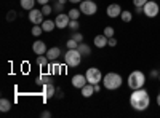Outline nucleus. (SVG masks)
<instances>
[{
	"mask_svg": "<svg viewBox=\"0 0 160 118\" xmlns=\"http://www.w3.org/2000/svg\"><path fill=\"white\" fill-rule=\"evenodd\" d=\"M130 106L135 110H138V112H144L146 109L151 106V96H149V93L144 88L133 89V93L130 96Z\"/></svg>",
	"mask_w": 160,
	"mask_h": 118,
	"instance_id": "nucleus-1",
	"label": "nucleus"
},
{
	"mask_svg": "<svg viewBox=\"0 0 160 118\" xmlns=\"http://www.w3.org/2000/svg\"><path fill=\"white\" fill-rule=\"evenodd\" d=\"M122 83H123V78L115 72H109V73H106L102 77V85H104L106 89H111V91L118 89L120 86H122Z\"/></svg>",
	"mask_w": 160,
	"mask_h": 118,
	"instance_id": "nucleus-2",
	"label": "nucleus"
},
{
	"mask_svg": "<svg viewBox=\"0 0 160 118\" xmlns=\"http://www.w3.org/2000/svg\"><path fill=\"white\" fill-rule=\"evenodd\" d=\"M128 88L130 89H139V88H144L146 85V75L141 72V70H135L128 75Z\"/></svg>",
	"mask_w": 160,
	"mask_h": 118,
	"instance_id": "nucleus-3",
	"label": "nucleus"
},
{
	"mask_svg": "<svg viewBox=\"0 0 160 118\" xmlns=\"http://www.w3.org/2000/svg\"><path fill=\"white\" fill-rule=\"evenodd\" d=\"M82 54H80V51L77 48L74 50H68L66 51V54H64V62L66 65H69V67H77V65L82 62Z\"/></svg>",
	"mask_w": 160,
	"mask_h": 118,
	"instance_id": "nucleus-4",
	"label": "nucleus"
},
{
	"mask_svg": "<svg viewBox=\"0 0 160 118\" xmlns=\"http://www.w3.org/2000/svg\"><path fill=\"white\" fill-rule=\"evenodd\" d=\"M142 11L146 18H155L160 13V7L157 3V0H148V3L142 7Z\"/></svg>",
	"mask_w": 160,
	"mask_h": 118,
	"instance_id": "nucleus-5",
	"label": "nucleus"
},
{
	"mask_svg": "<svg viewBox=\"0 0 160 118\" xmlns=\"http://www.w3.org/2000/svg\"><path fill=\"white\" fill-rule=\"evenodd\" d=\"M87 82L91 85H98L99 82H102V73L98 67H90L87 70Z\"/></svg>",
	"mask_w": 160,
	"mask_h": 118,
	"instance_id": "nucleus-6",
	"label": "nucleus"
},
{
	"mask_svg": "<svg viewBox=\"0 0 160 118\" xmlns=\"http://www.w3.org/2000/svg\"><path fill=\"white\" fill-rule=\"evenodd\" d=\"M80 11H82L83 15L91 16L98 11V5L93 2V0H83V2H80Z\"/></svg>",
	"mask_w": 160,
	"mask_h": 118,
	"instance_id": "nucleus-7",
	"label": "nucleus"
},
{
	"mask_svg": "<svg viewBox=\"0 0 160 118\" xmlns=\"http://www.w3.org/2000/svg\"><path fill=\"white\" fill-rule=\"evenodd\" d=\"M43 13H42V10H37V8H34V10H31L29 11V21L32 22V24H42L45 19H43Z\"/></svg>",
	"mask_w": 160,
	"mask_h": 118,
	"instance_id": "nucleus-8",
	"label": "nucleus"
},
{
	"mask_svg": "<svg viewBox=\"0 0 160 118\" xmlns=\"http://www.w3.org/2000/svg\"><path fill=\"white\" fill-rule=\"evenodd\" d=\"M55 22H56V27L64 29V27H69L71 18H69V15H64V13H58V16H56Z\"/></svg>",
	"mask_w": 160,
	"mask_h": 118,
	"instance_id": "nucleus-9",
	"label": "nucleus"
},
{
	"mask_svg": "<svg viewBox=\"0 0 160 118\" xmlns=\"http://www.w3.org/2000/svg\"><path fill=\"white\" fill-rule=\"evenodd\" d=\"M122 7H120L118 3H111L108 8H106V13H108L109 18H118L120 15H122Z\"/></svg>",
	"mask_w": 160,
	"mask_h": 118,
	"instance_id": "nucleus-10",
	"label": "nucleus"
},
{
	"mask_svg": "<svg viewBox=\"0 0 160 118\" xmlns=\"http://www.w3.org/2000/svg\"><path fill=\"white\" fill-rule=\"evenodd\" d=\"M87 75H82V73H77L72 77V86L74 88H78V89H82L85 85H87Z\"/></svg>",
	"mask_w": 160,
	"mask_h": 118,
	"instance_id": "nucleus-11",
	"label": "nucleus"
},
{
	"mask_svg": "<svg viewBox=\"0 0 160 118\" xmlns=\"http://www.w3.org/2000/svg\"><path fill=\"white\" fill-rule=\"evenodd\" d=\"M32 51L37 54V56H40V54H47V45H45V42H42V40H37L34 45H32Z\"/></svg>",
	"mask_w": 160,
	"mask_h": 118,
	"instance_id": "nucleus-12",
	"label": "nucleus"
},
{
	"mask_svg": "<svg viewBox=\"0 0 160 118\" xmlns=\"http://www.w3.org/2000/svg\"><path fill=\"white\" fill-rule=\"evenodd\" d=\"M108 40H109V38L106 37L104 34H101V35H96V37H95L93 43H95L96 48H104V46H108Z\"/></svg>",
	"mask_w": 160,
	"mask_h": 118,
	"instance_id": "nucleus-13",
	"label": "nucleus"
},
{
	"mask_svg": "<svg viewBox=\"0 0 160 118\" xmlns=\"http://www.w3.org/2000/svg\"><path fill=\"white\" fill-rule=\"evenodd\" d=\"M55 93H56V88L53 86V83H47V85H43V96H45V99L53 97V96H55Z\"/></svg>",
	"mask_w": 160,
	"mask_h": 118,
	"instance_id": "nucleus-14",
	"label": "nucleus"
},
{
	"mask_svg": "<svg viewBox=\"0 0 160 118\" xmlns=\"http://www.w3.org/2000/svg\"><path fill=\"white\" fill-rule=\"evenodd\" d=\"M59 56H61V50H59L58 46H53V48H50V50L47 51V58H48L50 61H56Z\"/></svg>",
	"mask_w": 160,
	"mask_h": 118,
	"instance_id": "nucleus-15",
	"label": "nucleus"
},
{
	"mask_svg": "<svg viewBox=\"0 0 160 118\" xmlns=\"http://www.w3.org/2000/svg\"><path fill=\"white\" fill-rule=\"evenodd\" d=\"M93 94H95V85L87 83V85L82 88V96H83V97H91Z\"/></svg>",
	"mask_w": 160,
	"mask_h": 118,
	"instance_id": "nucleus-16",
	"label": "nucleus"
},
{
	"mask_svg": "<svg viewBox=\"0 0 160 118\" xmlns=\"http://www.w3.org/2000/svg\"><path fill=\"white\" fill-rule=\"evenodd\" d=\"M35 83L40 85V86H43V85H47V83H51V77L47 75V73H42V75H38V77L35 78Z\"/></svg>",
	"mask_w": 160,
	"mask_h": 118,
	"instance_id": "nucleus-17",
	"label": "nucleus"
},
{
	"mask_svg": "<svg viewBox=\"0 0 160 118\" xmlns=\"http://www.w3.org/2000/svg\"><path fill=\"white\" fill-rule=\"evenodd\" d=\"M55 27H56V22H55V21L45 19V21L42 22V29H43V32H51V31H55Z\"/></svg>",
	"mask_w": 160,
	"mask_h": 118,
	"instance_id": "nucleus-18",
	"label": "nucleus"
},
{
	"mask_svg": "<svg viewBox=\"0 0 160 118\" xmlns=\"http://www.w3.org/2000/svg\"><path fill=\"white\" fill-rule=\"evenodd\" d=\"M77 50L80 51V54H82V56H90V54H91V48H90L87 43H78Z\"/></svg>",
	"mask_w": 160,
	"mask_h": 118,
	"instance_id": "nucleus-19",
	"label": "nucleus"
},
{
	"mask_svg": "<svg viewBox=\"0 0 160 118\" xmlns=\"http://www.w3.org/2000/svg\"><path fill=\"white\" fill-rule=\"evenodd\" d=\"M35 2H37V0H21V7H22V10L31 11V10H34Z\"/></svg>",
	"mask_w": 160,
	"mask_h": 118,
	"instance_id": "nucleus-20",
	"label": "nucleus"
},
{
	"mask_svg": "<svg viewBox=\"0 0 160 118\" xmlns=\"http://www.w3.org/2000/svg\"><path fill=\"white\" fill-rule=\"evenodd\" d=\"M37 65H38V67H47V65H50L48 62H50V59L45 56V54H40L38 58H37Z\"/></svg>",
	"mask_w": 160,
	"mask_h": 118,
	"instance_id": "nucleus-21",
	"label": "nucleus"
},
{
	"mask_svg": "<svg viewBox=\"0 0 160 118\" xmlns=\"http://www.w3.org/2000/svg\"><path fill=\"white\" fill-rule=\"evenodd\" d=\"M10 109H11V102L3 97L2 101H0V110L2 112H10Z\"/></svg>",
	"mask_w": 160,
	"mask_h": 118,
	"instance_id": "nucleus-22",
	"label": "nucleus"
},
{
	"mask_svg": "<svg viewBox=\"0 0 160 118\" xmlns=\"http://www.w3.org/2000/svg\"><path fill=\"white\" fill-rule=\"evenodd\" d=\"M120 19H122L123 22H130V21L133 19V13L128 11V10H123V11H122V15H120Z\"/></svg>",
	"mask_w": 160,
	"mask_h": 118,
	"instance_id": "nucleus-23",
	"label": "nucleus"
},
{
	"mask_svg": "<svg viewBox=\"0 0 160 118\" xmlns=\"http://www.w3.org/2000/svg\"><path fill=\"white\" fill-rule=\"evenodd\" d=\"M32 35L34 37H38V35H42L43 34V29H42V24H34V27H32Z\"/></svg>",
	"mask_w": 160,
	"mask_h": 118,
	"instance_id": "nucleus-24",
	"label": "nucleus"
},
{
	"mask_svg": "<svg viewBox=\"0 0 160 118\" xmlns=\"http://www.w3.org/2000/svg\"><path fill=\"white\" fill-rule=\"evenodd\" d=\"M80 13H82V11H80V8H72V10H69L68 15H69V18H71V19H78Z\"/></svg>",
	"mask_w": 160,
	"mask_h": 118,
	"instance_id": "nucleus-25",
	"label": "nucleus"
},
{
	"mask_svg": "<svg viewBox=\"0 0 160 118\" xmlns=\"http://www.w3.org/2000/svg\"><path fill=\"white\" fill-rule=\"evenodd\" d=\"M16 16H18V13H16L15 10H10V11L7 13V21H8V22L15 21V19H16Z\"/></svg>",
	"mask_w": 160,
	"mask_h": 118,
	"instance_id": "nucleus-26",
	"label": "nucleus"
},
{
	"mask_svg": "<svg viewBox=\"0 0 160 118\" xmlns=\"http://www.w3.org/2000/svg\"><path fill=\"white\" fill-rule=\"evenodd\" d=\"M50 69H51V72H53V73H61V70H62L64 67L55 62V64H51V65H50Z\"/></svg>",
	"mask_w": 160,
	"mask_h": 118,
	"instance_id": "nucleus-27",
	"label": "nucleus"
},
{
	"mask_svg": "<svg viewBox=\"0 0 160 118\" xmlns=\"http://www.w3.org/2000/svg\"><path fill=\"white\" fill-rule=\"evenodd\" d=\"M78 27H80V22L77 21V19H71V22H69V29L71 31H78Z\"/></svg>",
	"mask_w": 160,
	"mask_h": 118,
	"instance_id": "nucleus-28",
	"label": "nucleus"
},
{
	"mask_svg": "<svg viewBox=\"0 0 160 118\" xmlns=\"http://www.w3.org/2000/svg\"><path fill=\"white\" fill-rule=\"evenodd\" d=\"M108 38H111V37H114V27H111V26H108V27H104V32H102Z\"/></svg>",
	"mask_w": 160,
	"mask_h": 118,
	"instance_id": "nucleus-29",
	"label": "nucleus"
},
{
	"mask_svg": "<svg viewBox=\"0 0 160 118\" xmlns=\"http://www.w3.org/2000/svg\"><path fill=\"white\" fill-rule=\"evenodd\" d=\"M72 38L75 42H78V43H82L83 42V35L80 34V32H74V35H72Z\"/></svg>",
	"mask_w": 160,
	"mask_h": 118,
	"instance_id": "nucleus-30",
	"label": "nucleus"
},
{
	"mask_svg": "<svg viewBox=\"0 0 160 118\" xmlns=\"http://www.w3.org/2000/svg\"><path fill=\"white\" fill-rule=\"evenodd\" d=\"M51 11H53V8H51V7H50L48 3L42 7V13H43V15H45V16H48V15H50V13H51Z\"/></svg>",
	"mask_w": 160,
	"mask_h": 118,
	"instance_id": "nucleus-31",
	"label": "nucleus"
},
{
	"mask_svg": "<svg viewBox=\"0 0 160 118\" xmlns=\"http://www.w3.org/2000/svg\"><path fill=\"white\" fill-rule=\"evenodd\" d=\"M66 45H68V48H69V50H74V48H77V46H78V42H75L74 38H71V40H69L68 43H66Z\"/></svg>",
	"mask_w": 160,
	"mask_h": 118,
	"instance_id": "nucleus-32",
	"label": "nucleus"
},
{
	"mask_svg": "<svg viewBox=\"0 0 160 118\" xmlns=\"http://www.w3.org/2000/svg\"><path fill=\"white\" fill-rule=\"evenodd\" d=\"M148 3V0H133V5L135 7H144Z\"/></svg>",
	"mask_w": 160,
	"mask_h": 118,
	"instance_id": "nucleus-33",
	"label": "nucleus"
},
{
	"mask_svg": "<svg viewBox=\"0 0 160 118\" xmlns=\"http://www.w3.org/2000/svg\"><path fill=\"white\" fill-rule=\"evenodd\" d=\"M108 46H111V48L117 46V40H115V37H111L109 40H108Z\"/></svg>",
	"mask_w": 160,
	"mask_h": 118,
	"instance_id": "nucleus-34",
	"label": "nucleus"
},
{
	"mask_svg": "<svg viewBox=\"0 0 160 118\" xmlns=\"http://www.w3.org/2000/svg\"><path fill=\"white\" fill-rule=\"evenodd\" d=\"M55 97H58V99H62V97H64V93H62V89H56V93H55Z\"/></svg>",
	"mask_w": 160,
	"mask_h": 118,
	"instance_id": "nucleus-35",
	"label": "nucleus"
},
{
	"mask_svg": "<svg viewBox=\"0 0 160 118\" xmlns=\"http://www.w3.org/2000/svg\"><path fill=\"white\" fill-rule=\"evenodd\" d=\"M62 8H64V5H61V3H58V2H56V5H55V8H53V10L58 11V13H61V11H62Z\"/></svg>",
	"mask_w": 160,
	"mask_h": 118,
	"instance_id": "nucleus-36",
	"label": "nucleus"
},
{
	"mask_svg": "<svg viewBox=\"0 0 160 118\" xmlns=\"http://www.w3.org/2000/svg\"><path fill=\"white\" fill-rule=\"evenodd\" d=\"M158 70H151V77H154V78H158Z\"/></svg>",
	"mask_w": 160,
	"mask_h": 118,
	"instance_id": "nucleus-37",
	"label": "nucleus"
},
{
	"mask_svg": "<svg viewBox=\"0 0 160 118\" xmlns=\"http://www.w3.org/2000/svg\"><path fill=\"white\" fill-rule=\"evenodd\" d=\"M42 116H43V118H50V116H51V113H50L48 110H45V112H42Z\"/></svg>",
	"mask_w": 160,
	"mask_h": 118,
	"instance_id": "nucleus-38",
	"label": "nucleus"
},
{
	"mask_svg": "<svg viewBox=\"0 0 160 118\" xmlns=\"http://www.w3.org/2000/svg\"><path fill=\"white\" fill-rule=\"evenodd\" d=\"M48 2H50V0H37V3H38V5H47Z\"/></svg>",
	"mask_w": 160,
	"mask_h": 118,
	"instance_id": "nucleus-39",
	"label": "nucleus"
},
{
	"mask_svg": "<svg viewBox=\"0 0 160 118\" xmlns=\"http://www.w3.org/2000/svg\"><path fill=\"white\" fill-rule=\"evenodd\" d=\"M99 91H101V86L98 83V85H95V93H99Z\"/></svg>",
	"mask_w": 160,
	"mask_h": 118,
	"instance_id": "nucleus-40",
	"label": "nucleus"
},
{
	"mask_svg": "<svg viewBox=\"0 0 160 118\" xmlns=\"http://www.w3.org/2000/svg\"><path fill=\"white\" fill-rule=\"evenodd\" d=\"M155 101H157V106H158V107H160V93H158V94H157V99H155Z\"/></svg>",
	"mask_w": 160,
	"mask_h": 118,
	"instance_id": "nucleus-41",
	"label": "nucleus"
},
{
	"mask_svg": "<svg viewBox=\"0 0 160 118\" xmlns=\"http://www.w3.org/2000/svg\"><path fill=\"white\" fill-rule=\"evenodd\" d=\"M69 2H72V3H80V2H83V0H69Z\"/></svg>",
	"mask_w": 160,
	"mask_h": 118,
	"instance_id": "nucleus-42",
	"label": "nucleus"
},
{
	"mask_svg": "<svg viewBox=\"0 0 160 118\" xmlns=\"http://www.w3.org/2000/svg\"><path fill=\"white\" fill-rule=\"evenodd\" d=\"M66 2H68V0H58V3H61V5H64Z\"/></svg>",
	"mask_w": 160,
	"mask_h": 118,
	"instance_id": "nucleus-43",
	"label": "nucleus"
},
{
	"mask_svg": "<svg viewBox=\"0 0 160 118\" xmlns=\"http://www.w3.org/2000/svg\"><path fill=\"white\" fill-rule=\"evenodd\" d=\"M158 82H160V75H158Z\"/></svg>",
	"mask_w": 160,
	"mask_h": 118,
	"instance_id": "nucleus-44",
	"label": "nucleus"
}]
</instances>
